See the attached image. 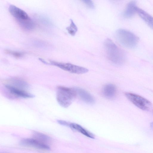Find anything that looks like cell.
Masks as SVG:
<instances>
[{
	"label": "cell",
	"mask_w": 153,
	"mask_h": 153,
	"mask_svg": "<svg viewBox=\"0 0 153 153\" xmlns=\"http://www.w3.org/2000/svg\"><path fill=\"white\" fill-rule=\"evenodd\" d=\"M71 23L69 26L66 28L68 33L72 36H74L77 31V27L73 20L70 19Z\"/></svg>",
	"instance_id": "2e32d148"
},
{
	"label": "cell",
	"mask_w": 153,
	"mask_h": 153,
	"mask_svg": "<svg viewBox=\"0 0 153 153\" xmlns=\"http://www.w3.org/2000/svg\"><path fill=\"white\" fill-rule=\"evenodd\" d=\"M104 46L107 56L112 63L117 65L124 64L126 59L125 53L111 39H106L104 43Z\"/></svg>",
	"instance_id": "6da1fadb"
},
{
	"label": "cell",
	"mask_w": 153,
	"mask_h": 153,
	"mask_svg": "<svg viewBox=\"0 0 153 153\" xmlns=\"http://www.w3.org/2000/svg\"><path fill=\"white\" fill-rule=\"evenodd\" d=\"M8 10L19 24L31 20L25 11L14 5H10Z\"/></svg>",
	"instance_id": "8992f818"
},
{
	"label": "cell",
	"mask_w": 153,
	"mask_h": 153,
	"mask_svg": "<svg viewBox=\"0 0 153 153\" xmlns=\"http://www.w3.org/2000/svg\"><path fill=\"white\" fill-rule=\"evenodd\" d=\"M115 36L119 42L126 48H134L138 44V37L133 33L127 30L118 29L116 31Z\"/></svg>",
	"instance_id": "3957f363"
},
{
	"label": "cell",
	"mask_w": 153,
	"mask_h": 153,
	"mask_svg": "<svg viewBox=\"0 0 153 153\" xmlns=\"http://www.w3.org/2000/svg\"><path fill=\"white\" fill-rule=\"evenodd\" d=\"M5 86L9 92L15 96L23 98H33L35 97L34 95L25 90L16 88L9 84H7Z\"/></svg>",
	"instance_id": "ba28073f"
},
{
	"label": "cell",
	"mask_w": 153,
	"mask_h": 153,
	"mask_svg": "<svg viewBox=\"0 0 153 153\" xmlns=\"http://www.w3.org/2000/svg\"><path fill=\"white\" fill-rule=\"evenodd\" d=\"M21 143L23 145L31 146L39 149L46 150L50 149L48 145L35 139L24 138L21 140Z\"/></svg>",
	"instance_id": "52a82bcc"
},
{
	"label": "cell",
	"mask_w": 153,
	"mask_h": 153,
	"mask_svg": "<svg viewBox=\"0 0 153 153\" xmlns=\"http://www.w3.org/2000/svg\"><path fill=\"white\" fill-rule=\"evenodd\" d=\"M138 7L134 1H131L128 3L123 13V16L127 18L133 17L137 13Z\"/></svg>",
	"instance_id": "8fae6325"
},
{
	"label": "cell",
	"mask_w": 153,
	"mask_h": 153,
	"mask_svg": "<svg viewBox=\"0 0 153 153\" xmlns=\"http://www.w3.org/2000/svg\"><path fill=\"white\" fill-rule=\"evenodd\" d=\"M68 127L79 132L87 137L91 139L95 138L94 135L92 133L78 124L69 122Z\"/></svg>",
	"instance_id": "4fadbf2b"
},
{
	"label": "cell",
	"mask_w": 153,
	"mask_h": 153,
	"mask_svg": "<svg viewBox=\"0 0 153 153\" xmlns=\"http://www.w3.org/2000/svg\"><path fill=\"white\" fill-rule=\"evenodd\" d=\"M77 95L84 102L88 104H93L95 102L93 97L85 90L79 88H75Z\"/></svg>",
	"instance_id": "9c48e42d"
},
{
	"label": "cell",
	"mask_w": 153,
	"mask_h": 153,
	"mask_svg": "<svg viewBox=\"0 0 153 153\" xmlns=\"http://www.w3.org/2000/svg\"><path fill=\"white\" fill-rule=\"evenodd\" d=\"M6 52L7 53L12 55L16 57H20L23 55V53H22L12 51L8 50L6 51Z\"/></svg>",
	"instance_id": "ac0fdd59"
},
{
	"label": "cell",
	"mask_w": 153,
	"mask_h": 153,
	"mask_svg": "<svg viewBox=\"0 0 153 153\" xmlns=\"http://www.w3.org/2000/svg\"><path fill=\"white\" fill-rule=\"evenodd\" d=\"M33 135L35 139L44 143L48 142L51 141V139L50 137L41 133L34 131L33 133Z\"/></svg>",
	"instance_id": "9a60e30c"
},
{
	"label": "cell",
	"mask_w": 153,
	"mask_h": 153,
	"mask_svg": "<svg viewBox=\"0 0 153 153\" xmlns=\"http://www.w3.org/2000/svg\"><path fill=\"white\" fill-rule=\"evenodd\" d=\"M10 84H8L20 89L25 90L30 87L29 85L27 82L21 79L13 78L10 80Z\"/></svg>",
	"instance_id": "5bb4252c"
},
{
	"label": "cell",
	"mask_w": 153,
	"mask_h": 153,
	"mask_svg": "<svg viewBox=\"0 0 153 153\" xmlns=\"http://www.w3.org/2000/svg\"><path fill=\"white\" fill-rule=\"evenodd\" d=\"M77 95L75 88L59 86L57 88L56 98L62 107L67 108L72 103Z\"/></svg>",
	"instance_id": "7a4b0ae2"
},
{
	"label": "cell",
	"mask_w": 153,
	"mask_h": 153,
	"mask_svg": "<svg viewBox=\"0 0 153 153\" xmlns=\"http://www.w3.org/2000/svg\"><path fill=\"white\" fill-rule=\"evenodd\" d=\"M125 94L133 104L143 110L149 111L152 108L151 102L140 96L130 92H126Z\"/></svg>",
	"instance_id": "277c9868"
},
{
	"label": "cell",
	"mask_w": 153,
	"mask_h": 153,
	"mask_svg": "<svg viewBox=\"0 0 153 153\" xmlns=\"http://www.w3.org/2000/svg\"><path fill=\"white\" fill-rule=\"evenodd\" d=\"M137 13L144 22L153 30V17L144 10L138 7Z\"/></svg>",
	"instance_id": "7c38bea8"
},
{
	"label": "cell",
	"mask_w": 153,
	"mask_h": 153,
	"mask_svg": "<svg viewBox=\"0 0 153 153\" xmlns=\"http://www.w3.org/2000/svg\"><path fill=\"white\" fill-rule=\"evenodd\" d=\"M150 127H151V128L153 130V122L151 123H150Z\"/></svg>",
	"instance_id": "ffe728a7"
},
{
	"label": "cell",
	"mask_w": 153,
	"mask_h": 153,
	"mask_svg": "<svg viewBox=\"0 0 153 153\" xmlns=\"http://www.w3.org/2000/svg\"><path fill=\"white\" fill-rule=\"evenodd\" d=\"M57 122L60 125L67 127H68L69 123V122L62 120H58Z\"/></svg>",
	"instance_id": "d6986e66"
},
{
	"label": "cell",
	"mask_w": 153,
	"mask_h": 153,
	"mask_svg": "<svg viewBox=\"0 0 153 153\" xmlns=\"http://www.w3.org/2000/svg\"><path fill=\"white\" fill-rule=\"evenodd\" d=\"M83 1L88 8L91 9H93L95 8L94 4L91 0H84Z\"/></svg>",
	"instance_id": "e0dca14e"
},
{
	"label": "cell",
	"mask_w": 153,
	"mask_h": 153,
	"mask_svg": "<svg viewBox=\"0 0 153 153\" xmlns=\"http://www.w3.org/2000/svg\"><path fill=\"white\" fill-rule=\"evenodd\" d=\"M102 91V94L105 97L111 99L115 97L117 89L114 85L112 84H108L104 86Z\"/></svg>",
	"instance_id": "30bf717a"
},
{
	"label": "cell",
	"mask_w": 153,
	"mask_h": 153,
	"mask_svg": "<svg viewBox=\"0 0 153 153\" xmlns=\"http://www.w3.org/2000/svg\"><path fill=\"white\" fill-rule=\"evenodd\" d=\"M43 62L46 64L56 66L64 70L75 74H82L88 71V69L85 68L69 63L60 62L53 61H50L48 63L45 60Z\"/></svg>",
	"instance_id": "5b68a950"
}]
</instances>
